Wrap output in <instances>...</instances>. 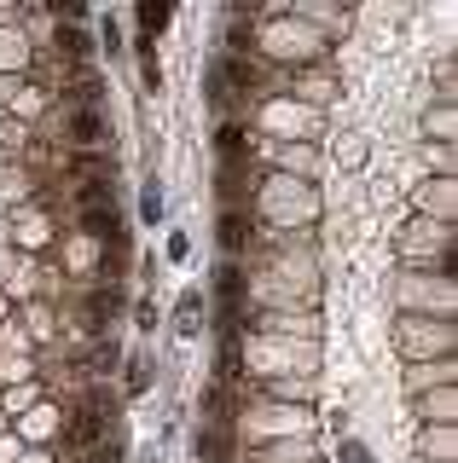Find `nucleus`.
I'll use <instances>...</instances> for the list:
<instances>
[{"label": "nucleus", "instance_id": "nucleus-1", "mask_svg": "<svg viewBox=\"0 0 458 463\" xmlns=\"http://www.w3.org/2000/svg\"><path fill=\"white\" fill-rule=\"evenodd\" d=\"M81 232H93V238H122V221H117V203L110 197H88L81 203Z\"/></svg>", "mask_w": 458, "mask_h": 463}, {"label": "nucleus", "instance_id": "nucleus-2", "mask_svg": "<svg viewBox=\"0 0 458 463\" xmlns=\"http://www.w3.org/2000/svg\"><path fill=\"white\" fill-rule=\"evenodd\" d=\"M70 134H76V145H88V151H93V145H105V134H110V128H105V110H99V105H76V116H70Z\"/></svg>", "mask_w": 458, "mask_h": 463}, {"label": "nucleus", "instance_id": "nucleus-3", "mask_svg": "<svg viewBox=\"0 0 458 463\" xmlns=\"http://www.w3.org/2000/svg\"><path fill=\"white\" fill-rule=\"evenodd\" d=\"M226 87H255V64H250V58H226V64L215 70V99H226Z\"/></svg>", "mask_w": 458, "mask_h": 463}, {"label": "nucleus", "instance_id": "nucleus-4", "mask_svg": "<svg viewBox=\"0 0 458 463\" xmlns=\"http://www.w3.org/2000/svg\"><path fill=\"white\" fill-rule=\"evenodd\" d=\"M221 243H226V250H244V243H250V221H244V214H233V209L221 214Z\"/></svg>", "mask_w": 458, "mask_h": 463}, {"label": "nucleus", "instance_id": "nucleus-5", "mask_svg": "<svg viewBox=\"0 0 458 463\" xmlns=\"http://www.w3.org/2000/svg\"><path fill=\"white\" fill-rule=\"evenodd\" d=\"M197 318H204V301H197V296H180V307H175V330H180V336H192Z\"/></svg>", "mask_w": 458, "mask_h": 463}, {"label": "nucleus", "instance_id": "nucleus-6", "mask_svg": "<svg viewBox=\"0 0 458 463\" xmlns=\"http://www.w3.org/2000/svg\"><path fill=\"white\" fill-rule=\"evenodd\" d=\"M221 301H226V325H233V307H238V301H244V279H238L233 267L221 272Z\"/></svg>", "mask_w": 458, "mask_h": 463}, {"label": "nucleus", "instance_id": "nucleus-7", "mask_svg": "<svg viewBox=\"0 0 458 463\" xmlns=\"http://www.w3.org/2000/svg\"><path fill=\"white\" fill-rule=\"evenodd\" d=\"M221 156H226V163L244 156V128H221Z\"/></svg>", "mask_w": 458, "mask_h": 463}, {"label": "nucleus", "instance_id": "nucleus-8", "mask_svg": "<svg viewBox=\"0 0 458 463\" xmlns=\"http://www.w3.org/2000/svg\"><path fill=\"white\" fill-rule=\"evenodd\" d=\"M88 307H93V318H99V325H105V318H110V313H117V307H122V301H117V289H99V296L88 301Z\"/></svg>", "mask_w": 458, "mask_h": 463}, {"label": "nucleus", "instance_id": "nucleus-9", "mask_svg": "<svg viewBox=\"0 0 458 463\" xmlns=\"http://www.w3.org/2000/svg\"><path fill=\"white\" fill-rule=\"evenodd\" d=\"M163 24H168L163 6H139V29H163Z\"/></svg>", "mask_w": 458, "mask_h": 463}, {"label": "nucleus", "instance_id": "nucleus-10", "mask_svg": "<svg viewBox=\"0 0 458 463\" xmlns=\"http://www.w3.org/2000/svg\"><path fill=\"white\" fill-rule=\"evenodd\" d=\"M151 383V365L146 359H134V365H128V388H146Z\"/></svg>", "mask_w": 458, "mask_h": 463}, {"label": "nucleus", "instance_id": "nucleus-11", "mask_svg": "<svg viewBox=\"0 0 458 463\" xmlns=\"http://www.w3.org/2000/svg\"><path fill=\"white\" fill-rule=\"evenodd\" d=\"M59 47H64L70 58H81V52H88V41H81V35H76V29H64V35H59Z\"/></svg>", "mask_w": 458, "mask_h": 463}, {"label": "nucleus", "instance_id": "nucleus-12", "mask_svg": "<svg viewBox=\"0 0 458 463\" xmlns=\"http://www.w3.org/2000/svg\"><path fill=\"white\" fill-rule=\"evenodd\" d=\"M93 463H117V446H105V452H93Z\"/></svg>", "mask_w": 458, "mask_h": 463}]
</instances>
